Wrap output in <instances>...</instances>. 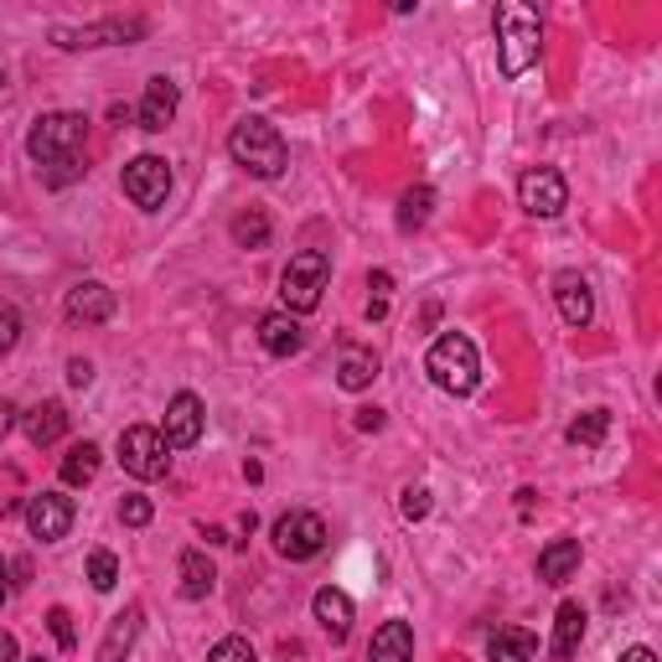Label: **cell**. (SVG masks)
Returning <instances> with one entry per match:
<instances>
[{"mask_svg": "<svg viewBox=\"0 0 662 662\" xmlns=\"http://www.w3.org/2000/svg\"><path fill=\"white\" fill-rule=\"evenodd\" d=\"M88 140V119L73 115V109H57V115H42L26 130V155L36 161V171L63 166V161H78Z\"/></svg>", "mask_w": 662, "mask_h": 662, "instance_id": "cell-3", "label": "cell"}, {"mask_svg": "<svg viewBox=\"0 0 662 662\" xmlns=\"http://www.w3.org/2000/svg\"><path fill=\"white\" fill-rule=\"evenodd\" d=\"M606 435H611V409H585V414L569 420V430H564L569 445H600Z\"/></svg>", "mask_w": 662, "mask_h": 662, "instance_id": "cell-27", "label": "cell"}, {"mask_svg": "<svg viewBox=\"0 0 662 662\" xmlns=\"http://www.w3.org/2000/svg\"><path fill=\"white\" fill-rule=\"evenodd\" d=\"M21 425H26V441L42 451V445H57L63 435H68V409L57 404V399H47V404H36L21 414Z\"/></svg>", "mask_w": 662, "mask_h": 662, "instance_id": "cell-20", "label": "cell"}, {"mask_svg": "<svg viewBox=\"0 0 662 662\" xmlns=\"http://www.w3.org/2000/svg\"><path fill=\"white\" fill-rule=\"evenodd\" d=\"M207 662H259L254 647H249V637H223L213 652H207Z\"/></svg>", "mask_w": 662, "mask_h": 662, "instance_id": "cell-31", "label": "cell"}, {"mask_svg": "<svg viewBox=\"0 0 662 662\" xmlns=\"http://www.w3.org/2000/svg\"><path fill=\"white\" fill-rule=\"evenodd\" d=\"M621 662H658V652H652V647H627Z\"/></svg>", "mask_w": 662, "mask_h": 662, "instance_id": "cell-41", "label": "cell"}, {"mask_svg": "<svg viewBox=\"0 0 662 662\" xmlns=\"http://www.w3.org/2000/svg\"><path fill=\"white\" fill-rule=\"evenodd\" d=\"M554 301H560V316L569 326H590L595 316V295H590V280L575 270H560L554 274Z\"/></svg>", "mask_w": 662, "mask_h": 662, "instance_id": "cell-15", "label": "cell"}, {"mask_svg": "<svg viewBox=\"0 0 662 662\" xmlns=\"http://www.w3.org/2000/svg\"><path fill=\"white\" fill-rule=\"evenodd\" d=\"M430 213H435V192L430 187H409L404 197H399V228H404V234L425 228Z\"/></svg>", "mask_w": 662, "mask_h": 662, "instance_id": "cell-28", "label": "cell"}, {"mask_svg": "<svg viewBox=\"0 0 662 662\" xmlns=\"http://www.w3.org/2000/svg\"><path fill=\"white\" fill-rule=\"evenodd\" d=\"M47 627H52V637H57V647H63V652H73V647H78V631H73V616L63 611V606H52V611H47Z\"/></svg>", "mask_w": 662, "mask_h": 662, "instance_id": "cell-34", "label": "cell"}, {"mask_svg": "<svg viewBox=\"0 0 662 662\" xmlns=\"http://www.w3.org/2000/svg\"><path fill=\"white\" fill-rule=\"evenodd\" d=\"M259 341H264L270 357H295L306 347V332H301V322H295L290 311H270V316L259 322Z\"/></svg>", "mask_w": 662, "mask_h": 662, "instance_id": "cell-17", "label": "cell"}, {"mask_svg": "<svg viewBox=\"0 0 662 662\" xmlns=\"http://www.w3.org/2000/svg\"><path fill=\"white\" fill-rule=\"evenodd\" d=\"M425 373H430V383H435L441 393L466 399V393L481 383V357H476V341L460 337V332L435 337V347H430V357H425Z\"/></svg>", "mask_w": 662, "mask_h": 662, "instance_id": "cell-4", "label": "cell"}, {"mask_svg": "<svg viewBox=\"0 0 662 662\" xmlns=\"http://www.w3.org/2000/svg\"><path fill=\"white\" fill-rule=\"evenodd\" d=\"M124 197H130L140 213L166 207V197H171V166L161 161V155H135V161L124 166Z\"/></svg>", "mask_w": 662, "mask_h": 662, "instance_id": "cell-9", "label": "cell"}, {"mask_svg": "<svg viewBox=\"0 0 662 662\" xmlns=\"http://www.w3.org/2000/svg\"><path fill=\"white\" fill-rule=\"evenodd\" d=\"M63 311H68V322H78V326H99L115 316V290L99 285V280H84V285L68 290Z\"/></svg>", "mask_w": 662, "mask_h": 662, "instance_id": "cell-14", "label": "cell"}, {"mask_svg": "<svg viewBox=\"0 0 662 662\" xmlns=\"http://www.w3.org/2000/svg\"><path fill=\"white\" fill-rule=\"evenodd\" d=\"M17 341H21V311L11 301H0V357L17 352Z\"/></svg>", "mask_w": 662, "mask_h": 662, "instance_id": "cell-33", "label": "cell"}, {"mask_svg": "<svg viewBox=\"0 0 662 662\" xmlns=\"http://www.w3.org/2000/svg\"><path fill=\"white\" fill-rule=\"evenodd\" d=\"M176 104H182V88H176V78L155 73L151 84H145V99H140V130L161 135L171 119H176Z\"/></svg>", "mask_w": 662, "mask_h": 662, "instance_id": "cell-13", "label": "cell"}, {"mask_svg": "<svg viewBox=\"0 0 662 662\" xmlns=\"http://www.w3.org/2000/svg\"><path fill=\"white\" fill-rule=\"evenodd\" d=\"M585 642V606L579 600H564L560 611H554V642H549V658L554 662H569Z\"/></svg>", "mask_w": 662, "mask_h": 662, "instance_id": "cell-18", "label": "cell"}, {"mask_svg": "<svg viewBox=\"0 0 662 662\" xmlns=\"http://www.w3.org/2000/svg\"><path fill=\"white\" fill-rule=\"evenodd\" d=\"M0 88H6V73H0Z\"/></svg>", "mask_w": 662, "mask_h": 662, "instance_id": "cell-45", "label": "cell"}, {"mask_svg": "<svg viewBox=\"0 0 662 662\" xmlns=\"http://www.w3.org/2000/svg\"><path fill=\"white\" fill-rule=\"evenodd\" d=\"M203 399H197V393H176V399H171L166 404V430H161V441L171 445V451H192V445L203 441Z\"/></svg>", "mask_w": 662, "mask_h": 662, "instance_id": "cell-12", "label": "cell"}, {"mask_svg": "<svg viewBox=\"0 0 662 662\" xmlns=\"http://www.w3.org/2000/svg\"><path fill=\"white\" fill-rule=\"evenodd\" d=\"M357 430H383V409H357Z\"/></svg>", "mask_w": 662, "mask_h": 662, "instance_id": "cell-39", "label": "cell"}, {"mask_svg": "<svg viewBox=\"0 0 662 662\" xmlns=\"http://www.w3.org/2000/svg\"><path fill=\"white\" fill-rule=\"evenodd\" d=\"M234 243L238 249H264V243H270V218H264V213H238Z\"/></svg>", "mask_w": 662, "mask_h": 662, "instance_id": "cell-29", "label": "cell"}, {"mask_svg": "<svg viewBox=\"0 0 662 662\" xmlns=\"http://www.w3.org/2000/svg\"><path fill=\"white\" fill-rule=\"evenodd\" d=\"M280 662H295V658H290V652H285V658H280Z\"/></svg>", "mask_w": 662, "mask_h": 662, "instance_id": "cell-43", "label": "cell"}, {"mask_svg": "<svg viewBox=\"0 0 662 662\" xmlns=\"http://www.w3.org/2000/svg\"><path fill=\"white\" fill-rule=\"evenodd\" d=\"M6 600H11V564L0 560V611H6Z\"/></svg>", "mask_w": 662, "mask_h": 662, "instance_id": "cell-42", "label": "cell"}, {"mask_svg": "<svg viewBox=\"0 0 662 662\" xmlns=\"http://www.w3.org/2000/svg\"><path fill=\"white\" fill-rule=\"evenodd\" d=\"M21 662H42V658H21Z\"/></svg>", "mask_w": 662, "mask_h": 662, "instance_id": "cell-44", "label": "cell"}, {"mask_svg": "<svg viewBox=\"0 0 662 662\" xmlns=\"http://www.w3.org/2000/svg\"><path fill=\"white\" fill-rule=\"evenodd\" d=\"M26 528H32V539H42V544H57V539H68L73 528V497L63 492H36L26 497Z\"/></svg>", "mask_w": 662, "mask_h": 662, "instance_id": "cell-10", "label": "cell"}, {"mask_svg": "<svg viewBox=\"0 0 662 662\" xmlns=\"http://www.w3.org/2000/svg\"><path fill=\"white\" fill-rule=\"evenodd\" d=\"M140 621H145V611H140V606H124V611L109 621L99 662H130V652H135V642H140Z\"/></svg>", "mask_w": 662, "mask_h": 662, "instance_id": "cell-19", "label": "cell"}, {"mask_svg": "<svg viewBox=\"0 0 662 662\" xmlns=\"http://www.w3.org/2000/svg\"><path fill=\"white\" fill-rule=\"evenodd\" d=\"M492 662H533V652H539V637L523 627H497L492 631Z\"/></svg>", "mask_w": 662, "mask_h": 662, "instance_id": "cell-24", "label": "cell"}, {"mask_svg": "<svg viewBox=\"0 0 662 662\" xmlns=\"http://www.w3.org/2000/svg\"><path fill=\"white\" fill-rule=\"evenodd\" d=\"M68 383H73V389H88V383H94V362L73 357V362H68Z\"/></svg>", "mask_w": 662, "mask_h": 662, "instance_id": "cell-36", "label": "cell"}, {"mask_svg": "<svg viewBox=\"0 0 662 662\" xmlns=\"http://www.w3.org/2000/svg\"><path fill=\"white\" fill-rule=\"evenodd\" d=\"M311 611H316V621H322V631L332 642H347V637H352V595L347 590H337V585L316 590Z\"/></svg>", "mask_w": 662, "mask_h": 662, "instance_id": "cell-16", "label": "cell"}, {"mask_svg": "<svg viewBox=\"0 0 662 662\" xmlns=\"http://www.w3.org/2000/svg\"><path fill=\"white\" fill-rule=\"evenodd\" d=\"M88 585H94V590H115L119 585V560L109 549H94V554H88Z\"/></svg>", "mask_w": 662, "mask_h": 662, "instance_id": "cell-30", "label": "cell"}, {"mask_svg": "<svg viewBox=\"0 0 662 662\" xmlns=\"http://www.w3.org/2000/svg\"><path fill=\"white\" fill-rule=\"evenodd\" d=\"M274 549H280V560H290V564L316 560L326 549V523L316 512H285V518L274 523Z\"/></svg>", "mask_w": 662, "mask_h": 662, "instance_id": "cell-8", "label": "cell"}, {"mask_svg": "<svg viewBox=\"0 0 662 662\" xmlns=\"http://www.w3.org/2000/svg\"><path fill=\"white\" fill-rule=\"evenodd\" d=\"M228 155H234V166H243L249 176H259V182H274L280 171H285L290 151H285V135L274 130L270 119H238L234 135H228Z\"/></svg>", "mask_w": 662, "mask_h": 662, "instance_id": "cell-2", "label": "cell"}, {"mask_svg": "<svg viewBox=\"0 0 662 662\" xmlns=\"http://www.w3.org/2000/svg\"><path fill=\"white\" fill-rule=\"evenodd\" d=\"M399 512H404L409 523L430 518V492H425V487H404V497H399Z\"/></svg>", "mask_w": 662, "mask_h": 662, "instance_id": "cell-35", "label": "cell"}, {"mask_svg": "<svg viewBox=\"0 0 662 662\" xmlns=\"http://www.w3.org/2000/svg\"><path fill=\"white\" fill-rule=\"evenodd\" d=\"M575 569H579V539H554V544H544V554H539V579H544V585H564Z\"/></svg>", "mask_w": 662, "mask_h": 662, "instance_id": "cell-23", "label": "cell"}, {"mask_svg": "<svg viewBox=\"0 0 662 662\" xmlns=\"http://www.w3.org/2000/svg\"><path fill=\"white\" fill-rule=\"evenodd\" d=\"M492 26H497V57H502V73H508V78H523V73L539 63V47H544V26H539V17H533L528 6H518V0H502Z\"/></svg>", "mask_w": 662, "mask_h": 662, "instance_id": "cell-1", "label": "cell"}, {"mask_svg": "<svg viewBox=\"0 0 662 662\" xmlns=\"http://www.w3.org/2000/svg\"><path fill=\"white\" fill-rule=\"evenodd\" d=\"M213 564H207V554L203 549H187V554H182V595H187V600H207V595H213Z\"/></svg>", "mask_w": 662, "mask_h": 662, "instance_id": "cell-25", "label": "cell"}, {"mask_svg": "<svg viewBox=\"0 0 662 662\" xmlns=\"http://www.w3.org/2000/svg\"><path fill=\"white\" fill-rule=\"evenodd\" d=\"M99 456L104 451L94 441H78L68 456H63V481H68V487H88V481L99 476Z\"/></svg>", "mask_w": 662, "mask_h": 662, "instance_id": "cell-26", "label": "cell"}, {"mask_svg": "<svg viewBox=\"0 0 662 662\" xmlns=\"http://www.w3.org/2000/svg\"><path fill=\"white\" fill-rule=\"evenodd\" d=\"M11 425H17V404H11V399H0V441L11 435Z\"/></svg>", "mask_w": 662, "mask_h": 662, "instance_id": "cell-40", "label": "cell"}, {"mask_svg": "<svg viewBox=\"0 0 662 662\" xmlns=\"http://www.w3.org/2000/svg\"><path fill=\"white\" fill-rule=\"evenodd\" d=\"M171 445L161 441V430L155 425H130V430H119V466L135 476V481H161L171 466L166 456Z\"/></svg>", "mask_w": 662, "mask_h": 662, "instance_id": "cell-6", "label": "cell"}, {"mask_svg": "<svg viewBox=\"0 0 662 662\" xmlns=\"http://www.w3.org/2000/svg\"><path fill=\"white\" fill-rule=\"evenodd\" d=\"M155 518V508H151V497H140V492H130L124 502H119V523L124 528H145Z\"/></svg>", "mask_w": 662, "mask_h": 662, "instance_id": "cell-32", "label": "cell"}, {"mask_svg": "<svg viewBox=\"0 0 662 662\" xmlns=\"http://www.w3.org/2000/svg\"><path fill=\"white\" fill-rule=\"evenodd\" d=\"M518 207L528 218H560L569 207V182L554 166H533L518 176Z\"/></svg>", "mask_w": 662, "mask_h": 662, "instance_id": "cell-7", "label": "cell"}, {"mask_svg": "<svg viewBox=\"0 0 662 662\" xmlns=\"http://www.w3.org/2000/svg\"><path fill=\"white\" fill-rule=\"evenodd\" d=\"M332 280V259L322 249H301V254H290L285 274H280V301H285L290 316H306V311L322 306V290Z\"/></svg>", "mask_w": 662, "mask_h": 662, "instance_id": "cell-5", "label": "cell"}, {"mask_svg": "<svg viewBox=\"0 0 662 662\" xmlns=\"http://www.w3.org/2000/svg\"><path fill=\"white\" fill-rule=\"evenodd\" d=\"M0 662H21V647H17V637L0 627Z\"/></svg>", "mask_w": 662, "mask_h": 662, "instance_id": "cell-38", "label": "cell"}, {"mask_svg": "<svg viewBox=\"0 0 662 662\" xmlns=\"http://www.w3.org/2000/svg\"><path fill=\"white\" fill-rule=\"evenodd\" d=\"M145 36V21L140 17H109L99 26H84V32H68V26H52V42L57 47H109V42H135Z\"/></svg>", "mask_w": 662, "mask_h": 662, "instance_id": "cell-11", "label": "cell"}, {"mask_svg": "<svg viewBox=\"0 0 662 662\" xmlns=\"http://www.w3.org/2000/svg\"><path fill=\"white\" fill-rule=\"evenodd\" d=\"M373 378H378V357L368 352V347H341V362H337V389L362 393V389H373Z\"/></svg>", "mask_w": 662, "mask_h": 662, "instance_id": "cell-22", "label": "cell"}, {"mask_svg": "<svg viewBox=\"0 0 662 662\" xmlns=\"http://www.w3.org/2000/svg\"><path fill=\"white\" fill-rule=\"evenodd\" d=\"M368 662H414V627L409 621H383L373 631Z\"/></svg>", "mask_w": 662, "mask_h": 662, "instance_id": "cell-21", "label": "cell"}, {"mask_svg": "<svg viewBox=\"0 0 662 662\" xmlns=\"http://www.w3.org/2000/svg\"><path fill=\"white\" fill-rule=\"evenodd\" d=\"M368 285L378 290L373 301H389V295H393V274H389V270H378V274H368Z\"/></svg>", "mask_w": 662, "mask_h": 662, "instance_id": "cell-37", "label": "cell"}]
</instances>
